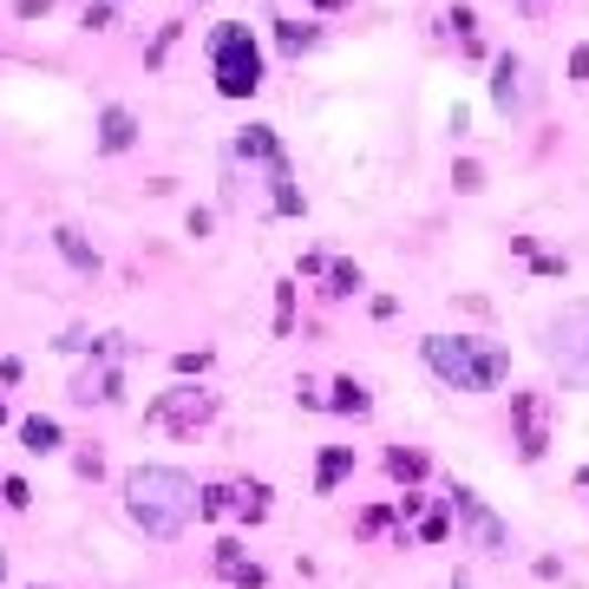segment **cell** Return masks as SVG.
<instances>
[{
	"label": "cell",
	"instance_id": "6da1fadb",
	"mask_svg": "<svg viewBox=\"0 0 589 589\" xmlns=\"http://www.w3.org/2000/svg\"><path fill=\"white\" fill-rule=\"evenodd\" d=\"M197 478L177 472V465H138L125 478V517L145 530V537H177L190 517H197Z\"/></svg>",
	"mask_w": 589,
	"mask_h": 589
},
{
	"label": "cell",
	"instance_id": "7a4b0ae2",
	"mask_svg": "<svg viewBox=\"0 0 589 589\" xmlns=\"http://www.w3.org/2000/svg\"><path fill=\"white\" fill-rule=\"evenodd\" d=\"M426 368L458 393H492L512 373V354L498 341H478V334H426Z\"/></svg>",
	"mask_w": 589,
	"mask_h": 589
},
{
	"label": "cell",
	"instance_id": "3957f363",
	"mask_svg": "<svg viewBox=\"0 0 589 589\" xmlns=\"http://www.w3.org/2000/svg\"><path fill=\"white\" fill-rule=\"evenodd\" d=\"M210 73H217L223 99H249L262 85V53H256V33L242 20H223L210 33Z\"/></svg>",
	"mask_w": 589,
	"mask_h": 589
},
{
	"label": "cell",
	"instance_id": "277c9868",
	"mask_svg": "<svg viewBox=\"0 0 589 589\" xmlns=\"http://www.w3.org/2000/svg\"><path fill=\"white\" fill-rule=\"evenodd\" d=\"M544 354L564 368L570 386H589V301L570 308V314H557V321L544 328Z\"/></svg>",
	"mask_w": 589,
	"mask_h": 589
},
{
	"label": "cell",
	"instance_id": "5b68a950",
	"mask_svg": "<svg viewBox=\"0 0 589 589\" xmlns=\"http://www.w3.org/2000/svg\"><path fill=\"white\" fill-rule=\"evenodd\" d=\"M210 413H217V393H204V386H170L151 406V420L170 426V433H197V426H210Z\"/></svg>",
	"mask_w": 589,
	"mask_h": 589
},
{
	"label": "cell",
	"instance_id": "8992f818",
	"mask_svg": "<svg viewBox=\"0 0 589 589\" xmlns=\"http://www.w3.org/2000/svg\"><path fill=\"white\" fill-rule=\"evenodd\" d=\"M452 517L472 530V544H478V550H492V557H498V550H512V530L485 512V498H478V492H452Z\"/></svg>",
	"mask_w": 589,
	"mask_h": 589
},
{
	"label": "cell",
	"instance_id": "52a82bcc",
	"mask_svg": "<svg viewBox=\"0 0 589 589\" xmlns=\"http://www.w3.org/2000/svg\"><path fill=\"white\" fill-rule=\"evenodd\" d=\"M217 577L229 589H262V564L242 557V544H217Z\"/></svg>",
	"mask_w": 589,
	"mask_h": 589
},
{
	"label": "cell",
	"instance_id": "ba28073f",
	"mask_svg": "<svg viewBox=\"0 0 589 589\" xmlns=\"http://www.w3.org/2000/svg\"><path fill=\"white\" fill-rule=\"evenodd\" d=\"M517 426H524V458H544V400L537 393H517Z\"/></svg>",
	"mask_w": 589,
	"mask_h": 589
},
{
	"label": "cell",
	"instance_id": "9c48e42d",
	"mask_svg": "<svg viewBox=\"0 0 589 589\" xmlns=\"http://www.w3.org/2000/svg\"><path fill=\"white\" fill-rule=\"evenodd\" d=\"M132 138H138V118H132L125 105H105V118H99V145H105V151H125Z\"/></svg>",
	"mask_w": 589,
	"mask_h": 589
},
{
	"label": "cell",
	"instance_id": "30bf717a",
	"mask_svg": "<svg viewBox=\"0 0 589 589\" xmlns=\"http://www.w3.org/2000/svg\"><path fill=\"white\" fill-rule=\"evenodd\" d=\"M348 472H354V452H348V445H328V452H321V465H314V492H334Z\"/></svg>",
	"mask_w": 589,
	"mask_h": 589
},
{
	"label": "cell",
	"instance_id": "8fae6325",
	"mask_svg": "<svg viewBox=\"0 0 589 589\" xmlns=\"http://www.w3.org/2000/svg\"><path fill=\"white\" fill-rule=\"evenodd\" d=\"M73 400H79V406H92V400H118V373H112V368L79 373V380H73Z\"/></svg>",
	"mask_w": 589,
	"mask_h": 589
},
{
	"label": "cell",
	"instance_id": "7c38bea8",
	"mask_svg": "<svg viewBox=\"0 0 589 589\" xmlns=\"http://www.w3.org/2000/svg\"><path fill=\"white\" fill-rule=\"evenodd\" d=\"M20 445H27V452H60V420H46V413L20 420Z\"/></svg>",
	"mask_w": 589,
	"mask_h": 589
},
{
	"label": "cell",
	"instance_id": "4fadbf2b",
	"mask_svg": "<svg viewBox=\"0 0 589 589\" xmlns=\"http://www.w3.org/2000/svg\"><path fill=\"white\" fill-rule=\"evenodd\" d=\"M53 242H60V256H66V262H73V269H85V276H92V269H99V256H92V249H85V236H79V229H53Z\"/></svg>",
	"mask_w": 589,
	"mask_h": 589
},
{
	"label": "cell",
	"instance_id": "5bb4252c",
	"mask_svg": "<svg viewBox=\"0 0 589 589\" xmlns=\"http://www.w3.org/2000/svg\"><path fill=\"white\" fill-rule=\"evenodd\" d=\"M517 73H524V66H517L512 53H505V60H498V85H492V99H498L505 112H512V99H517Z\"/></svg>",
	"mask_w": 589,
	"mask_h": 589
},
{
	"label": "cell",
	"instance_id": "9a60e30c",
	"mask_svg": "<svg viewBox=\"0 0 589 589\" xmlns=\"http://www.w3.org/2000/svg\"><path fill=\"white\" fill-rule=\"evenodd\" d=\"M328 406H334V413H368V386H354V380H341Z\"/></svg>",
	"mask_w": 589,
	"mask_h": 589
},
{
	"label": "cell",
	"instance_id": "2e32d148",
	"mask_svg": "<svg viewBox=\"0 0 589 589\" xmlns=\"http://www.w3.org/2000/svg\"><path fill=\"white\" fill-rule=\"evenodd\" d=\"M301 46H314V27L308 20H282V53H301Z\"/></svg>",
	"mask_w": 589,
	"mask_h": 589
},
{
	"label": "cell",
	"instance_id": "e0dca14e",
	"mask_svg": "<svg viewBox=\"0 0 589 589\" xmlns=\"http://www.w3.org/2000/svg\"><path fill=\"white\" fill-rule=\"evenodd\" d=\"M386 465H393V478H420V472H426V458H420V452H393Z\"/></svg>",
	"mask_w": 589,
	"mask_h": 589
},
{
	"label": "cell",
	"instance_id": "ac0fdd59",
	"mask_svg": "<svg viewBox=\"0 0 589 589\" xmlns=\"http://www.w3.org/2000/svg\"><path fill=\"white\" fill-rule=\"evenodd\" d=\"M570 79H589V46H577V60H570Z\"/></svg>",
	"mask_w": 589,
	"mask_h": 589
},
{
	"label": "cell",
	"instance_id": "d6986e66",
	"mask_svg": "<svg viewBox=\"0 0 589 589\" xmlns=\"http://www.w3.org/2000/svg\"><path fill=\"white\" fill-rule=\"evenodd\" d=\"M0 577H7V557H0Z\"/></svg>",
	"mask_w": 589,
	"mask_h": 589
}]
</instances>
